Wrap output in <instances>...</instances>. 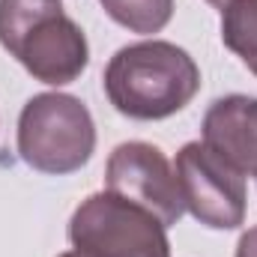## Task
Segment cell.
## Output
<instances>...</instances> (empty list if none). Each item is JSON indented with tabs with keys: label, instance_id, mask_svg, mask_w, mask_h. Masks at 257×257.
Returning <instances> with one entry per match:
<instances>
[{
	"label": "cell",
	"instance_id": "obj_1",
	"mask_svg": "<svg viewBox=\"0 0 257 257\" xmlns=\"http://www.w3.org/2000/svg\"><path fill=\"white\" fill-rule=\"evenodd\" d=\"M105 96L128 120L156 123L180 114L200 90V66L165 39H144L120 48L102 78Z\"/></svg>",
	"mask_w": 257,
	"mask_h": 257
},
{
	"label": "cell",
	"instance_id": "obj_2",
	"mask_svg": "<svg viewBox=\"0 0 257 257\" xmlns=\"http://www.w3.org/2000/svg\"><path fill=\"white\" fill-rule=\"evenodd\" d=\"M0 45L48 87L78 81L90 66L87 36L60 0H0Z\"/></svg>",
	"mask_w": 257,
	"mask_h": 257
},
{
	"label": "cell",
	"instance_id": "obj_3",
	"mask_svg": "<svg viewBox=\"0 0 257 257\" xmlns=\"http://www.w3.org/2000/svg\"><path fill=\"white\" fill-rule=\"evenodd\" d=\"M18 156L27 168L51 177L81 171L96 150L90 108L69 93H39L27 99L18 117Z\"/></svg>",
	"mask_w": 257,
	"mask_h": 257
},
{
	"label": "cell",
	"instance_id": "obj_4",
	"mask_svg": "<svg viewBox=\"0 0 257 257\" xmlns=\"http://www.w3.org/2000/svg\"><path fill=\"white\" fill-rule=\"evenodd\" d=\"M72 248L96 257H171L168 227L114 192H96L81 200L69 218Z\"/></svg>",
	"mask_w": 257,
	"mask_h": 257
},
{
	"label": "cell",
	"instance_id": "obj_5",
	"mask_svg": "<svg viewBox=\"0 0 257 257\" xmlns=\"http://www.w3.org/2000/svg\"><path fill=\"white\" fill-rule=\"evenodd\" d=\"M183 203L212 230H236L245 221V177L203 141H189L174 162Z\"/></svg>",
	"mask_w": 257,
	"mask_h": 257
},
{
	"label": "cell",
	"instance_id": "obj_6",
	"mask_svg": "<svg viewBox=\"0 0 257 257\" xmlns=\"http://www.w3.org/2000/svg\"><path fill=\"white\" fill-rule=\"evenodd\" d=\"M105 186L108 192L120 194L132 203L153 212L165 227L177 224L186 215V203L180 192V180L168 156L147 144V141H126L114 147L105 165Z\"/></svg>",
	"mask_w": 257,
	"mask_h": 257
},
{
	"label": "cell",
	"instance_id": "obj_7",
	"mask_svg": "<svg viewBox=\"0 0 257 257\" xmlns=\"http://www.w3.org/2000/svg\"><path fill=\"white\" fill-rule=\"evenodd\" d=\"M203 144L242 177H257V99L221 96L203 114Z\"/></svg>",
	"mask_w": 257,
	"mask_h": 257
},
{
	"label": "cell",
	"instance_id": "obj_8",
	"mask_svg": "<svg viewBox=\"0 0 257 257\" xmlns=\"http://www.w3.org/2000/svg\"><path fill=\"white\" fill-rule=\"evenodd\" d=\"M221 42L251 72L257 69V0H233L221 9Z\"/></svg>",
	"mask_w": 257,
	"mask_h": 257
},
{
	"label": "cell",
	"instance_id": "obj_9",
	"mask_svg": "<svg viewBox=\"0 0 257 257\" xmlns=\"http://www.w3.org/2000/svg\"><path fill=\"white\" fill-rule=\"evenodd\" d=\"M105 15L128 33L153 36L174 18V0H99Z\"/></svg>",
	"mask_w": 257,
	"mask_h": 257
},
{
	"label": "cell",
	"instance_id": "obj_10",
	"mask_svg": "<svg viewBox=\"0 0 257 257\" xmlns=\"http://www.w3.org/2000/svg\"><path fill=\"white\" fill-rule=\"evenodd\" d=\"M236 257H257V227H248L239 242H236Z\"/></svg>",
	"mask_w": 257,
	"mask_h": 257
},
{
	"label": "cell",
	"instance_id": "obj_11",
	"mask_svg": "<svg viewBox=\"0 0 257 257\" xmlns=\"http://www.w3.org/2000/svg\"><path fill=\"white\" fill-rule=\"evenodd\" d=\"M57 257H96V254H90L84 248H72V251H63V254H57Z\"/></svg>",
	"mask_w": 257,
	"mask_h": 257
},
{
	"label": "cell",
	"instance_id": "obj_12",
	"mask_svg": "<svg viewBox=\"0 0 257 257\" xmlns=\"http://www.w3.org/2000/svg\"><path fill=\"white\" fill-rule=\"evenodd\" d=\"M206 3H209V6H215V9H224V6H227V3H233V0H206Z\"/></svg>",
	"mask_w": 257,
	"mask_h": 257
},
{
	"label": "cell",
	"instance_id": "obj_13",
	"mask_svg": "<svg viewBox=\"0 0 257 257\" xmlns=\"http://www.w3.org/2000/svg\"><path fill=\"white\" fill-rule=\"evenodd\" d=\"M254 75H257V69H254Z\"/></svg>",
	"mask_w": 257,
	"mask_h": 257
}]
</instances>
